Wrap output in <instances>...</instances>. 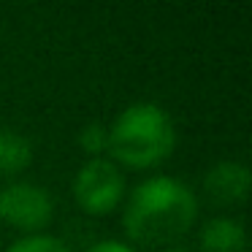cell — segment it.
Here are the masks:
<instances>
[{
    "label": "cell",
    "mask_w": 252,
    "mask_h": 252,
    "mask_svg": "<svg viewBox=\"0 0 252 252\" xmlns=\"http://www.w3.org/2000/svg\"><path fill=\"white\" fill-rule=\"evenodd\" d=\"M84 252H138L130 241H122V239H98L87 247Z\"/></svg>",
    "instance_id": "10"
},
{
    "label": "cell",
    "mask_w": 252,
    "mask_h": 252,
    "mask_svg": "<svg viewBox=\"0 0 252 252\" xmlns=\"http://www.w3.org/2000/svg\"><path fill=\"white\" fill-rule=\"evenodd\" d=\"M203 187L217 203H241L250 190V168L239 160L214 163L203 176Z\"/></svg>",
    "instance_id": "5"
},
{
    "label": "cell",
    "mask_w": 252,
    "mask_h": 252,
    "mask_svg": "<svg viewBox=\"0 0 252 252\" xmlns=\"http://www.w3.org/2000/svg\"><path fill=\"white\" fill-rule=\"evenodd\" d=\"M163 252H190V250H185V247H168V250H163Z\"/></svg>",
    "instance_id": "11"
},
{
    "label": "cell",
    "mask_w": 252,
    "mask_h": 252,
    "mask_svg": "<svg viewBox=\"0 0 252 252\" xmlns=\"http://www.w3.org/2000/svg\"><path fill=\"white\" fill-rule=\"evenodd\" d=\"M176 147V127L160 103L136 100L109 125V152L127 168H152Z\"/></svg>",
    "instance_id": "2"
},
{
    "label": "cell",
    "mask_w": 252,
    "mask_h": 252,
    "mask_svg": "<svg viewBox=\"0 0 252 252\" xmlns=\"http://www.w3.org/2000/svg\"><path fill=\"white\" fill-rule=\"evenodd\" d=\"M6 252H71V247L52 233H28L22 239L11 241Z\"/></svg>",
    "instance_id": "8"
},
{
    "label": "cell",
    "mask_w": 252,
    "mask_h": 252,
    "mask_svg": "<svg viewBox=\"0 0 252 252\" xmlns=\"http://www.w3.org/2000/svg\"><path fill=\"white\" fill-rule=\"evenodd\" d=\"M33 163V144L11 127H0V176H14Z\"/></svg>",
    "instance_id": "7"
},
{
    "label": "cell",
    "mask_w": 252,
    "mask_h": 252,
    "mask_svg": "<svg viewBox=\"0 0 252 252\" xmlns=\"http://www.w3.org/2000/svg\"><path fill=\"white\" fill-rule=\"evenodd\" d=\"M73 198L87 214H109L125 198V174L109 158H90L73 176Z\"/></svg>",
    "instance_id": "3"
},
{
    "label": "cell",
    "mask_w": 252,
    "mask_h": 252,
    "mask_svg": "<svg viewBox=\"0 0 252 252\" xmlns=\"http://www.w3.org/2000/svg\"><path fill=\"white\" fill-rule=\"evenodd\" d=\"M55 214V198L38 182L14 179L0 190V220L11 228L41 233Z\"/></svg>",
    "instance_id": "4"
},
{
    "label": "cell",
    "mask_w": 252,
    "mask_h": 252,
    "mask_svg": "<svg viewBox=\"0 0 252 252\" xmlns=\"http://www.w3.org/2000/svg\"><path fill=\"white\" fill-rule=\"evenodd\" d=\"M198 217V198L176 176L155 174L125 195L122 225L138 244H168L190 230Z\"/></svg>",
    "instance_id": "1"
},
{
    "label": "cell",
    "mask_w": 252,
    "mask_h": 252,
    "mask_svg": "<svg viewBox=\"0 0 252 252\" xmlns=\"http://www.w3.org/2000/svg\"><path fill=\"white\" fill-rule=\"evenodd\" d=\"M79 147L93 158H103V152H109V125L103 122H87L79 130Z\"/></svg>",
    "instance_id": "9"
},
{
    "label": "cell",
    "mask_w": 252,
    "mask_h": 252,
    "mask_svg": "<svg viewBox=\"0 0 252 252\" xmlns=\"http://www.w3.org/2000/svg\"><path fill=\"white\" fill-rule=\"evenodd\" d=\"M198 241L203 252H244L247 230L236 217H212L203 222Z\"/></svg>",
    "instance_id": "6"
}]
</instances>
